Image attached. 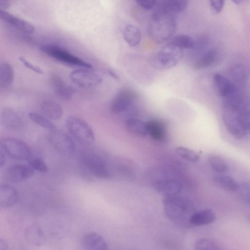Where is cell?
Returning <instances> with one entry per match:
<instances>
[{"label":"cell","instance_id":"cell-5","mask_svg":"<svg viewBox=\"0 0 250 250\" xmlns=\"http://www.w3.org/2000/svg\"><path fill=\"white\" fill-rule=\"evenodd\" d=\"M66 128L78 143L90 146L95 141V136L90 125L84 120L75 116L68 117L65 121Z\"/></svg>","mask_w":250,"mask_h":250},{"label":"cell","instance_id":"cell-11","mask_svg":"<svg viewBox=\"0 0 250 250\" xmlns=\"http://www.w3.org/2000/svg\"><path fill=\"white\" fill-rule=\"evenodd\" d=\"M137 97L133 90L124 88L120 90L111 102L110 109L115 114H120L130 109Z\"/></svg>","mask_w":250,"mask_h":250},{"label":"cell","instance_id":"cell-30","mask_svg":"<svg viewBox=\"0 0 250 250\" xmlns=\"http://www.w3.org/2000/svg\"><path fill=\"white\" fill-rule=\"evenodd\" d=\"M0 65L2 70L0 87H7L12 83L14 80V70L11 64L7 62H1Z\"/></svg>","mask_w":250,"mask_h":250},{"label":"cell","instance_id":"cell-4","mask_svg":"<svg viewBox=\"0 0 250 250\" xmlns=\"http://www.w3.org/2000/svg\"><path fill=\"white\" fill-rule=\"evenodd\" d=\"M183 55V49L169 42L150 58L149 63L158 70L168 69L175 66Z\"/></svg>","mask_w":250,"mask_h":250},{"label":"cell","instance_id":"cell-16","mask_svg":"<svg viewBox=\"0 0 250 250\" xmlns=\"http://www.w3.org/2000/svg\"><path fill=\"white\" fill-rule=\"evenodd\" d=\"M19 196L16 189L7 184H0V208L14 206L19 201Z\"/></svg>","mask_w":250,"mask_h":250},{"label":"cell","instance_id":"cell-12","mask_svg":"<svg viewBox=\"0 0 250 250\" xmlns=\"http://www.w3.org/2000/svg\"><path fill=\"white\" fill-rule=\"evenodd\" d=\"M35 170L29 165L16 164L10 167L7 170L8 180L14 183H19L30 178Z\"/></svg>","mask_w":250,"mask_h":250},{"label":"cell","instance_id":"cell-33","mask_svg":"<svg viewBox=\"0 0 250 250\" xmlns=\"http://www.w3.org/2000/svg\"><path fill=\"white\" fill-rule=\"evenodd\" d=\"M28 116L33 122L42 127L50 130L56 129L55 125L46 116L35 112L29 113Z\"/></svg>","mask_w":250,"mask_h":250},{"label":"cell","instance_id":"cell-34","mask_svg":"<svg viewBox=\"0 0 250 250\" xmlns=\"http://www.w3.org/2000/svg\"><path fill=\"white\" fill-rule=\"evenodd\" d=\"M176 153L182 158L191 162L199 160L200 155L195 151L184 146H178L175 149Z\"/></svg>","mask_w":250,"mask_h":250},{"label":"cell","instance_id":"cell-8","mask_svg":"<svg viewBox=\"0 0 250 250\" xmlns=\"http://www.w3.org/2000/svg\"><path fill=\"white\" fill-rule=\"evenodd\" d=\"M48 141L58 152L65 156H72L75 152V145L71 136L56 129L50 130Z\"/></svg>","mask_w":250,"mask_h":250},{"label":"cell","instance_id":"cell-3","mask_svg":"<svg viewBox=\"0 0 250 250\" xmlns=\"http://www.w3.org/2000/svg\"><path fill=\"white\" fill-rule=\"evenodd\" d=\"M163 205L166 215L174 221L189 220L193 213L194 206L191 202L177 195L165 196Z\"/></svg>","mask_w":250,"mask_h":250},{"label":"cell","instance_id":"cell-2","mask_svg":"<svg viewBox=\"0 0 250 250\" xmlns=\"http://www.w3.org/2000/svg\"><path fill=\"white\" fill-rule=\"evenodd\" d=\"M176 30L174 16L159 9L153 13L148 25L150 37L155 42L162 43L170 40Z\"/></svg>","mask_w":250,"mask_h":250},{"label":"cell","instance_id":"cell-20","mask_svg":"<svg viewBox=\"0 0 250 250\" xmlns=\"http://www.w3.org/2000/svg\"><path fill=\"white\" fill-rule=\"evenodd\" d=\"M1 119L5 126L11 129L20 130L23 126V122L21 117L15 111L9 108L3 110Z\"/></svg>","mask_w":250,"mask_h":250},{"label":"cell","instance_id":"cell-7","mask_svg":"<svg viewBox=\"0 0 250 250\" xmlns=\"http://www.w3.org/2000/svg\"><path fill=\"white\" fill-rule=\"evenodd\" d=\"M0 146L5 153L11 158L21 161L29 160L31 151L23 142L12 137L0 139Z\"/></svg>","mask_w":250,"mask_h":250},{"label":"cell","instance_id":"cell-27","mask_svg":"<svg viewBox=\"0 0 250 250\" xmlns=\"http://www.w3.org/2000/svg\"><path fill=\"white\" fill-rule=\"evenodd\" d=\"M218 55L215 49H210L203 53L193 63L195 69L205 68L214 64L217 61Z\"/></svg>","mask_w":250,"mask_h":250},{"label":"cell","instance_id":"cell-18","mask_svg":"<svg viewBox=\"0 0 250 250\" xmlns=\"http://www.w3.org/2000/svg\"><path fill=\"white\" fill-rule=\"evenodd\" d=\"M148 135L157 141H163L167 135L166 124L161 120L152 119L146 122Z\"/></svg>","mask_w":250,"mask_h":250},{"label":"cell","instance_id":"cell-31","mask_svg":"<svg viewBox=\"0 0 250 250\" xmlns=\"http://www.w3.org/2000/svg\"><path fill=\"white\" fill-rule=\"evenodd\" d=\"M208 163L215 171L223 173L228 171L229 166L226 161L221 156L217 154H212L208 158Z\"/></svg>","mask_w":250,"mask_h":250},{"label":"cell","instance_id":"cell-29","mask_svg":"<svg viewBox=\"0 0 250 250\" xmlns=\"http://www.w3.org/2000/svg\"><path fill=\"white\" fill-rule=\"evenodd\" d=\"M213 182L219 187L228 191L237 190L239 183L231 176L220 173L213 177Z\"/></svg>","mask_w":250,"mask_h":250},{"label":"cell","instance_id":"cell-37","mask_svg":"<svg viewBox=\"0 0 250 250\" xmlns=\"http://www.w3.org/2000/svg\"><path fill=\"white\" fill-rule=\"evenodd\" d=\"M240 196L243 201L249 205L250 204V186L247 182L239 183L238 189Z\"/></svg>","mask_w":250,"mask_h":250},{"label":"cell","instance_id":"cell-22","mask_svg":"<svg viewBox=\"0 0 250 250\" xmlns=\"http://www.w3.org/2000/svg\"><path fill=\"white\" fill-rule=\"evenodd\" d=\"M51 84L56 94L63 100L70 99L74 91L65 82L58 76H54L51 79Z\"/></svg>","mask_w":250,"mask_h":250},{"label":"cell","instance_id":"cell-25","mask_svg":"<svg viewBox=\"0 0 250 250\" xmlns=\"http://www.w3.org/2000/svg\"><path fill=\"white\" fill-rule=\"evenodd\" d=\"M188 5V0H164L159 10L174 16L183 12Z\"/></svg>","mask_w":250,"mask_h":250},{"label":"cell","instance_id":"cell-23","mask_svg":"<svg viewBox=\"0 0 250 250\" xmlns=\"http://www.w3.org/2000/svg\"><path fill=\"white\" fill-rule=\"evenodd\" d=\"M125 127L128 132L138 137H144L148 135L146 122L135 117L126 119Z\"/></svg>","mask_w":250,"mask_h":250},{"label":"cell","instance_id":"cell-1","mask_svg":"<svg viewBox=\"0 0 250 250\" xmlns=\"http://www.w3.org/2000/svg\"><path fill=\"white\" fill-rule=\"evenodd\" d=\"M224 124L230 134L237 139L245 138L250 131L249 106L242 90H237L223 98Z\"/></svg>","mask_w":250,"mask_h":250},{"label":"cell","instance_id":"cell-41","mask_svg":"<svg viewBox=\"0 0 250 250\" xmlns=\"http://www.w3.org/2000/svg\"><path fill=\"white\" fill-rule=\"evenodd\" d=\"M8 246L7 243L0 238V250H6L8 249Z\"/></svg>","mask_w":250,"mask_h":250},{"label":"cell","instance_id":"cell-15","mask_svg":"<svg viewBox=\"0 0 250 250\" xmlns=\"http://www.w3.org/2000/svg\"><path fill=\"white\" fill-rule=\"evenodd\" d=\"M154 189L159 193L167 196L177 195L182 189L181 184L171 179H160L153 183Z\"/></svg>","mask_w":250,"mask_h":250},{"label":"cell","instance_id":"cell-40","mask_svg":"<svg viewBox=\"0 0 250 250\" xmlns=\"http://www.w3.org/2000/svg\"><path fill=\"white\" fill-rule=\"evenodd\" d=\"M137 4L142 8L150 10L155 5L156 0H135Z\"/></svg>","mask_w":250,"mask_h":250},{"label":"cell","instance_id":"cell-6","mask_svg":"<svg viewBox=\"0 0 250 250\" xmlns=\"http://www.w3.org/2000/svg\"><path fill=\"white\" fill-rule=\"evenodd\" d=\"M40 50L47 56L62 63L80 68H92L91 64L57 45L44 44L40 47Z\"/></svg>","mask_w":250,"mask_h":250},{"label":"cell","instance_id":"cell-32","mask_svg":"<svg viewBox=\"0 0 250 250\" xmlns=\"http://www.w3.org/2000/svg\"><path fill=\"white\" fill-rule=\"evenodd\" d=\"M169 42L183 50L193 48L195 45V42L192 38L184 34L174 36Z\"/></svg>","mask_w":250,"mask_h":250},{"label":"cell","instance_id":"cell-9","mask_svg":"<svg viewBox=\"0 0 250 250\" xmlns=\"http://www.w3.org/2000/svg\"><path fill=\"white\" fill-rule=\"evenodd\" d=\"M70 79L78 86L84 88L96 87L102 82V77L91 69L80 68L71 72Z\"/></svg>","mask_w":250,"mask_h":250},{"label":"cell","instance_id":"cell-43","mask_svg":"<svg viewBox=\"0 0 250 250\" xmlns=\"http://www.w3.org/2000/svg\"><path fill=\"white\" fill-rule=\"evenodd\" d=\"M234 3L236 4H240L243 0H231Z\"/></svg>","mask_w":250,"mask_h":250},{"label":"cell","instance_id":"cell-44","mask_svg":"<svg viewBox=\"0 0 250 250\" xmlns=\"http://www.w3.org/2000/svg\"><path fill=\"white\" fill-rule=\"evenodd\" d=\"M1 75H2V70H1V67L0 65V82L1 81Z\"/></svg>","mask_w":250,"mask_h":250},{"label":"cell","instance_id":"cell-26","mask_svg":"<svg viewBox=\"0 0 250 250\" xmlns=\"http://www.w3.org/2000/svg\"><path fill=\"white\" fill-rule=\"evenodd\" d=\"M123 36L126 42L131 47H135L140 42L142 39V32L136 25H126L124 30Z\"/></svg>","mask_w":250,"mask_h":250},{"label":"cell","instance_id":"cell-28","mask_svg":"<svg viewBox=\"0 0 250 250\" xmlns=\"http://www.w3.org/2000/svg\"><path fill=\"white\" fill-rule=\"evenodd\" d=\"M41 110L48 119L57 120L62 115V109L57 103L52 101H45L41 104Z\"/></svg>","mask_w":250,"mask_h":250},{"label":"cell","instance_id":"cell-21","mask_svg":"<svg viewBox=\"0 0 250 250\" xmlns=\"http://www.w3.org/2000/svg\"><path fill=\"white\" fill-rule=\"evenodd\" d=\"M216 218V216L214 211L210 208H206L193 212L188 221L194 226H199L209 224L213 222Z\"/></svg>","mask_w":250,"mask_h":250},{"label":"cell","instance_id":"cell-39","mask_svg":"<svg viewBox=\"0 0 250 250\" xmlns=\"http://www.w3.org/2000/svg\"><path fill=\"white\" fill-rule=\"evenodd\" d=\"M19 60L25 66L33 70V71L39 74H42L43 72V70L41 67L31 63L24 58L22 57H19Z\"/></svg>","mask_w":250,"mask_h":250},{"label":"cell","instance_id":"cell-36","mask_svg":"<svg viewBox=\"0 0 250 250\" xmlns=\"http://www.w3.org/2000/svg\"><path fill=\"white\" fill-rule=\"evenodd\" d=\"M29 165L34 169L42 173H45L47 171L48 167L43 160L36 158L29 160Z\"/></svg>","mask_w":250,"mask_h":250},{"label":"cell","instance_id":"cell-13","mask_svg":"<svg viewBox=\"0 0 250 250\" xmlns=\"http://www.w3.org/2000/svg\"><path fill=\"white\" fill-rule=\"evenodd\" d=\"M213 83L216 93L222 98L239 90L234 86L228 77L220 73H216L213 75Z\"/></svg>","mask_w":250,"mask_h":250},{"label":"cell","instance_id":"cell-45","mask_svg":"<svg viewBox=\"0 0 250 250\" xmlns=\"http://www.w3.org/2000/svg\"><path fill=\"white\" fill-rule=\"evenodd\" d=\"M4 0H0V4H4Z\"/></svg>","mask_w":250,"mask_h":250},{"label":"cell","instance_id":"cell-24","mask_svg":"<svg viewBox=\"0 0 250 250\" xmlns=\"http://www.w3.org/2000/svg\"><path fill=\"white\" fill-rule=\"evenodd\" d=\"M24 237L26 242L33 246H40L43 241L42 229L36 224H31L26 228Z\"/></svg>","mask_w":250,"mask_h":250},{"label":"cell","instance_id":"cell-19","mask_svg":"<svg viewBox=\"0 0 250 250\" xmlns=\"http://www.w3.org/2000/svg\"><path fill=\"white\" fill-rule=\"evenodd\" d=\"M228 77L234 86L241 90L245 86L247 82V71L244 66L241 63L234 64L230 69Z\"/></svg>","mask_w":250,"mask_h":250},{"label":"cell","instance_id":"cell-38","mask_svg":"<svg viewBox=\"0 0 250 250\" xmlns=\"http://www.w3.org/2000/svg\"><path fill=\"white\" fill-rule=\"evenodd\" d=\"M210 7L215 14L220 13L224 6L225 0H208Z\"/></svg>","mask_w":250,"mask_h":250},{"label":"cell","instance_id":"cell-35","mask_svg":"<svg viewBox=\"0 0 250 250\" xmlns=\"http://www.w3.org/2000/svg\"><path fill=\"white\" fill-rule=\"evenodd\" d=\"M194 248L197 250H216L220 248L214 240L208 238L198 240L194 244Z\"/></svg>","mask_w":250,"mask_h":250},{"label":"cell","instance_id":"cell-42","mask_svg":"<svg viewBox=\"0 0 250 250\" xmlns=\"http://www.w3.org/2000/svg\"><path fill=\"white\" fill-rule=\"evenodd\" d=\"M5 158L4 154L0 151V168L1 167L5 164Z\"/></svg>","mask_w":250,"mask_h":250},{"label":"cell","instance_id":"cell-14","mask_svg":"<svg viewBox=\"0 0 250 250\" xmlns=\"http://www.w3.org/2000/svg\"><path fill=\"white\" fill-rule=\"evenodd\" d=\"M0 19L14 28L28 34L35 31L34 26L29 22L18 18L8 12L0 8Z\"/></svg>","mask_w":250,"mask_h":250},{"label":"cell","instance_id":"cell-10","mask_svg":"<svg viewBox=\"0 0 250 250\" xmlns=\"http://www.w3.org/2000/svg\"><path fill=\"white\" fill-rule=\"evenodd\" d=\"M83 165L93 175L101 178H107L110 171L107 164L100 156L92 153H85L81 156Z\"/></svg>","mask_w":250,"mask_h":250},{"label":"cell","instance_id":"cell-17","mask_svg":"<svg viewBox=\"0 0 250 250\" xmlns=\"http://www.w3.org/2000/svg\"><path fill=\"white\" fill-rule=\"evenodd\" d=\"M83 245L87 249L105 250L107 244L104 238L95 232H89L83 235L82 239Z\"/></svg>","mask_w":250,"mask_h":250}]
</instances>
